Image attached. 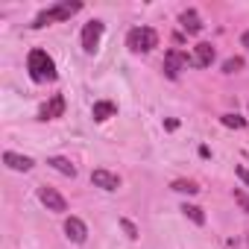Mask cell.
I'll return each instance as SVG.
<instances>
[{
	"label": "cell",
	"instance_id": "cell-1",
	"mask_svg": "<svg viewBox=\"0 0 249 249\" xmlns=\"http://www.w3.org/2000/svg\"><path fill=\"white\" fill-rule=\"evenodd\" d=\"M27 68H30V76H33L36 82L56 79V62H53L44 50H33L30 59H27Z\"/></svg>",
	"mask_w": 249,
	"mask_h": 249
},
{
	"label": "cell",
	"instance_id": "cell-2",
	"mask_svg": "<svg viewBox=\"0 0 249 249\" xmlns=\"http://www.w3.org/2000/svg\"><path fill=\"white\" fill-rule=\"evenodd\" d=\"M79 9H82V3H59V6H53V9H44V12L36 15L33 30H41V27H47V24H53V21H71Z\"/></svg>",
	"mask_w": 249,
	"mask_h": 249
},
{
	"label": "cell",
	"instance_id": "cell-3",
	"mask_svg": "<svg viewBox=\"0 0 249 249\" xmlns=\"http://www.w3.org/2000/svg\"><path fill=\"white\" fill-rule=\"evenodd\" d=\"M126 44H129L132 53H150L153 47H159V33L153 27H135L126 36Z\"/></svg>",
	"mask_w": 249,
	"mask_h": 249
},
{
	"label": "cell",
	"instance_id": "cell-4",
	"mask_svg": "<svg viewBox=\"0 0 249 249\" xmlns=\"http://www.w3.org/2000/svg\"><path fill=\"white\" fill-rule=\"evenodd\" d=\"M188 65H196L194 56H188V53H182V50H167V53H164V73H167L170 79H179V71L188 68Z\"/></svg>",
	"mask_w": 249,
	"mask_h": 249
},
{
	"label": "cell",
	"instance_id": "cell-5",
	"mask_svg": "<svg viewBox=\"0 0 249 249\" xmlns=\"http://www.w3.org/2000/svg\"><path fill=\"white\" fill-rule=\"evenodd\" d=\"M38 199L47 205V211H56V214L68 211V199H65L56 188H50V185H41V188H38Z\"/></svg>",
	"mask_w": 249,
	"mask_h": 249
},
{
	"label": "cell",
	"instance_id": "cell-6",
	"mask_svg": "<svg viewBox=\"0 0 249 249\" xmlns=\"http://www.w3.org/2000/svg\"><path fill=\"white\" fill-rule=\"evenodd\" d=\"M100 38H103V21H88L82 27V50L94 53L100 47Z\"/></svg>",
	"mask_w": 249,
	"mask_h": 249
},
{
	"label": "cell",
	"instance_id": "cell-7",
	"mask_svg": "<svg viewBox=\"0 0 249 249\" xmlns=\"http://www.w3.org/2000/svg\"><path fill=\"white\" fill-rule=\"evenodd\" d=\"M65 234H68V240H73V243H85L88 226H85L79 217H68V220H65Z\"/></svg>",
	"mask_w": 249,
	"mask_h": 249
},
{
	"label": "cell",
	"instance_id": "cell-8",
	"mask_svg": "<svg viewBox=\"0 0 249 249\" xmlns=\"http://www.w3.org/2000/svg\"><path fill=\"white\" fill-rule=\"evenodd\" d=\"M91 182L97 185V188H103V191H117L120 188V176L117 173H108V170H94L91 173Z\"/></svg>",
	"mask_w": 249,
	"mask_h": 249
},
{
	"label": "cell",
	"instance_id": "cell-9",
	"mask_svg": "<svg viewBox=\"0 0 249 249\" xmlns=\"http://www.w3.org/2000/svg\"><path fill=\"white\" fill-rule=\"evenodd\" d=\"M62 114H65V97H62V94H53L50 103L41 108L38 117H41V120H56V117H62Z\"/></svg>",
	"mask_w": 249,
	"mask_h": 249
},
{
	"label": "cell",
	"instance_id": "cell-10",
	"mask_svg": "<svg viewBox=\"0 0 249 249\" xmlns=\"http://www.w3.org/2000/svg\"><path fill=\"white\" fill-rule=\"evenodd\" d=\"M214 47L208 44V41H199L196 47H194V62H196V68H211V62H214Z\"/></svg>",
	"mask_w": 249,
	"mask_h": 249
},
{
	"label": "cell",
	"instance_id": "cell-11",
	"mask_svg": "<svg viewBox=\"0 0 249 249\" xmlns=\"http://www.w3.org/2000/svg\"><path fill=\"white\" fill-rule=\"evenodd\" d=\"M3 161H6V167H12V170H21V173L33 170V164H36L30 156H18V153H3Z\"/></svg>",
	"mask_w": 249,
	"mask_h": 249
},
{
	"label": "cell",
	"instance_id": "cell-12",
	"mask_svg": "<svg viewBox=\"0 0 249 249\" xmlns=\"http://www.w3.org/2000/svg\"><path fill=\"white\" fill-rule=\"evenodd\" d=\"M47 164H50L53 170H59L62 176H71V179L76 176V167H73V161H71V159H65V156H50V159H47Z\"/></svg>",
	"mask_w": 249,
	"mask_h": 249
},
{
	"label": "cell",
	"instance_id": "cell-13",
	"mask_svg": "<svg viewBox=\"0 0 249 249\" xmlns=\"http://www.w3.org/2000/svg\"><path fill=\"white\" fill-rule=\"evenodd\" d=\"M179 21H182V27L191 33V36H196V33H202V21H199V15L194 12V9H185L182 15H179Z\"/></svg>",
	"mask_w": 249,
	"mask_h": 249
},
{
	"label": "cell",
	"instance_id": "cell-14",
	"mask_svg": "<svg viewBox=\"0 0 249 249\" xmlns=\"http://www.w3.org/2000/svg\"><path fill=\"white\" fill-rule=\"evenodd\" d=\"M114 111H117V106H114V103H108V100H100V103H94V108H91L94 120H108Z\"/></svg>",
	"mask_w": 249,
	"mask_h": 249
},
{
	"label": "cell",
	"instance_id": "cell-15",
	"mask_svg": "<svg viewBox=\"0 0 249 249\" xmlns=\"http://www.w3.org/2000/svg\"><path fill=\"white\" fill-rule=\"evenodd\" d=\"M170 188H173V191H179V194H196V191H199V185H196V182H191V179H176Z\"/></svg>",
	"mask_w": 249,
	"mask_h": 249
},
{
	"label": "cell",
	"instance_id": "cell-16",
	"mask_svg": "<svg viewBox=\"0 0 249 249\" xmlns=\"http://www.w3.org/2000/svg\"><path fill=\"white\" fill-rule=\"evenodd\" d=\"M182 211H185V217H191L196 226H202V223H205V214H202V208H199V205H188V202H185V205H182Z\"/></svg>",
	"mask_w": 249,
	"mask_h": 249
},
{
	"label": "cell",
	"instance_id": "cell-17",
	"mask_svg": "<svg viewBox=\"0 0 249 249\" xmlns=\"http://www.w3.org/2000/svg\"><path fill=\"white\" fill-rule=\"evenodd\" d=\"M220 120H223V126H231V129H243L246 126V117H240V114H223Z\"/></svg>",
	"mask_w": 249,
	"mask_h": 249
},
{
	"label": "cell",
	"instance_id": "cell-18",
	"mask_svg": "<svg viewBox=\"0 0 249 249\" xmlns=\"http://www.w3.org/2000/svg\"><path fill=\"white\" fill-rule=\"evenodd\" d=\"M237 71H243V59L240 56H231V59L223 62V73H237Z\"/></svg>",
	"mask_w": 249,
	"mask_h": 249
},
{
	"label": "cell",
	"instance_id": "cell-19",
	"mask_svg": "<svg viewBox=\"0 0 249 249\" xmlns=\"http://www.w3.org/2000/svg\"><path fill=\"white\" fill-rule=\"evenodd\" d=\"M120 229L126 231V237H129V240H138V229H135V223H129V220H120Z\"/></svg>",
	"mask_w": 249,
	"mask_h": 249
},
{
	"label": "cell",
	"instance_id": "cell-20",
	"mask_svg": "<svg viewBox=\"0 0 249 249\" xmlns=\"http://www.w3.org/2000/svg\"><path fill=\"white\" fill-rule=\"evenodd\" d=\"M234 202H237V205H240V208H243V211L249 214V196H246V194H243L240 188H234Z\"/></svg>",
	"mask_w": 249,
	"mask_h": 249
},
{
	"label": "cell",
	"instance_id": "cell-21",
	"mask_svg": "<svg viewBox=\"0 0 249 249\" xmlns=\"http://www.w3.org/2000/svg\"><path fill=\"white\" fill-rule=\"evenodd\" d=\"M237 176H240V179L249 185V170H246V167H237Z\"/></svg>",
	"mask_w": 249,
	"mask_h": 249
},
{
	"label": "cell",
	"instance_id": "cell-22",
	"mask_svg": "<svg viewBox=\"0 0 249 249\" xmlns=\"http://www.w3.org/2000/svg\"><path fill=\"white\" fill-rule=\"evenodd\" d=\"M176 126H179V120H173V117H170V120H164V129H170V132H173Z\"/></svg>",
	"mask_w": 249,
	"mask_h": 249
},
{
	"label": "cell",
	"instance_id": "cell-23",
	"mask_svg": "<svg viewBox=\"0 0 249 249\" xmlns=\"http://www.w3.org/2000/svg\"><path fill=\"white\" fill-rule=\"evenodd\" d=\"M240 41H243V47H249V30L243 33V38H240Z\"/></svg>",
	"mask_w": 249,
	"mask_h": 249
}]
</instances>
